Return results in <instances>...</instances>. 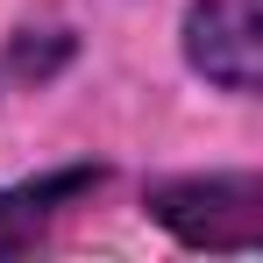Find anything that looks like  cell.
I'll return each mask as SVG.
<instances>
[{
  "label": "cell",
  "instance_id": "obj_1",
  "mask_svg": "<svg viewBox=\"0 0 263 263\" xmlns=\"http://www.w3.org/2000/svg\"><path fill=\"white\" fill-rule=\"evenodd\" d=\"M149 214L164 220L185 249L249 256V249L263 242V178H256V171L164 178V185H149Z\"/></svg>",
  "mask_w": 263,
  "mask_h": 263
},
{
  "label": "cell",
  "instance_id": "obj_2",
  "mask_svg": "<svg viewBox=\"0 0 263 263\" xmlns=\"http://www.w3.org/2000/svg\"><path fill=\"white\" fill-rule=\"evenodd\" d=\"M185 57L220 92L263 86V0H192L185 7Z\"/></svg>",
  "mask_w": 263,
  "mask_h": 263
},
{
  "label": "cell",
  "instance_id": "obj_3",
  "mask_svg": "<svg viewBox=\"0 0 263 263\" xmlns=\"http://www.w3.org/2000/svg\"><path fill=\"white\" fill-rule=\"evenodd\" d=\"M100 178H107L100 164H71V171H43V178H29V185H7L0 192V256H22L50 220L64 214L79 192H92Z\"/></svg>",
  "mask_w": 263,
  "mask_h": 263
}]
</instances>
